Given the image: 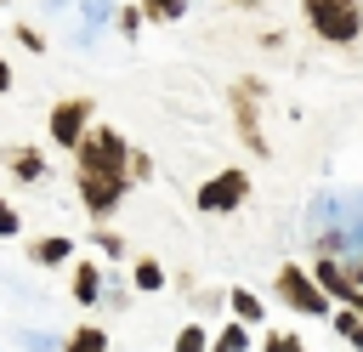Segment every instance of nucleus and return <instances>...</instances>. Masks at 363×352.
I'll use <instances>...</instances> for the list:
<instances>
[{"mask_svg":"<svg viewBox=\"0 0 363 352\" xmlns=\"http://www.w3.org/2000/svg\"><path fill=\"white\" fill-rule=\"evenodd\" d=\"M301 17L323 45H357L363 40V0H301Z\"/></svg>","mask_w":363,"mask_h":352,"instance_id":"1","label":"nucleus"},{"mask_svg":"<svg viewBox=\"0 0 363 352\" xmlns=\"http://www.w3.org/2000/svg\"><path fill=\"white\" fill-rule=\"evenodd\" d=\"M79 153V176H102V182H130V148L113 131H85Z\"/></svg>","mask_w":363,"mask_h":352,"instance_id":"2","label":"nucleus"},{"mask_svg":"<svg viewBox=\"0 0 363 352\" xmlns=\"http://www.w3.org/2000/svg\"><path fill=\"white\" fill-rule=\"evenodd\" d=\"M278 301H284V307H295L301 318H323V312H329V295H323V290L312 284V273H306V267H295V261H284V267H278Z\"/></svg>","mask_w":363,"mask_h":352,"instance_id":"3","label":"nucleus"},{"mask_svg":"<svg viewBox=\"0 0 363 352\" xmlns=\"http://www.w3.org/2000/svg\"><path fill=\"white\" fill-rule=\"evenodd\" d=\"M244 199H250V176H244V170H216V176L199 187V210H210V216L238 210Z\"/></svg>","mask_w":363,"mask_h":352,"instance_id":"4","label":"nucleus"},{"mask_svg":"<svg viewBox=\"0 0 363 352\" xmlns=\"http://www.w3.org/2000/svg\"><path fill=\"white\" fill-rule=\"evenodd\" d=\"M255 97H261V85H255V79L233 85V114H238V136H244L255 153H267V136H261V119H255Z\"/></svg>","mask_w":363,"mask_h":352,"instance_id":"5","label":"nucleus"},{"mask_svg":"<svg viewBox=\"0 0 363 352\" xmlns=\"http://www.w3.org/2000/svg\"><path fill=\"white\" fill-rule=\"evenodd\" d=\"M85 125H91V102H62L51 114V142L57 148H79L85 142Z\"/></svg>","mask_w":363,"mask_h":352,"instance_id":"6","label":"nucleus"},{"mask_svg":"<svg viewBox=\"0 0 363 352\" xmlns=\"http://www.w3.org/2000/svg\"><path fill=\"white\" fill-rule=\"evenodd\" d=\"M96 295H102V273L91 261H79L74 267V301H96Z\"/></svg>","mask_w":363,"mask_h":352,"instance_id":"7","label":"nucleus"},{"mask_svg":"<svg viewBox=\"0 0 363 352\" xmlns=\"http://www.w3.org/2000/svg\"><path fill=\"white\" fill-rule=\"evenodd\" d=\"M227 301H233V324H244V329H250V324H261V295H250V290H233Z\"/></svg>","mask_w":363,"mask_h":352,"instance_id":"8","label":"nucleus"},{"mask_svg":"<svg viewBox=\"0 0 363 352\" xmlns=\"http://www.w3.org/2000/svg\"><path fill=\"white\" fill-rule=\"evenodd\" d=\"M210 352H250V329H244V324H227V329H216Z\"/></svg>","mask_w":363,"mask_h":352,"instance_id":"9","label":"nucleus"},{"mask_svg":"<svg viewBox=\"0 0 363 352\" xmlns=\"http://www.w3.org/2000/svg\"><path fill=\"white\" fill-rule=\"evenodd\" d=\"M335 335H346V346L363 352V312H346V307H340V312H335Z\"/></svg>","mask_w":363,"mask_h":352,"instance_id":"10","label":"nucleus"},{"mask_svg":"<svg viewBox=\"0 0 363 352\" xmlns=\"http://www.w3.org/2000/svg\"><path fill=\"white\" fill-rule=\"evenodd\" d=\"M142 11H147L153 23H176V17L187 11V0H142Z\"/></svg>","mask_w":363,"mask_h":352,"instance_id":"11","label":"nucleus"},{"mask_svg":"<svg viewBox=\"0 0 363 352\" xmlns=\"http://www.w3.org/2000/svg\"><path fill=\"white\" fill-rule=\"evenodd\" d=\"M176 352H210V329H199V324H187V329L176 335Z\"/></svg>","mask_w":363,"mask_h":352,"instance_id":"12","label":"nucleus"},{"mask_svg":"<svg viewBox=\"0 0 363 352\" xmlns=\"http://www.w3.org/2000/svg\"><path fill=\"white\" fill-rule=\"evenodd\" d=\"M68 352H108V335H102V329H79V335L68 341Z\"/></svg>","mask_w":363,"mask_h":352,"instance_id":"13","label":"nucleus"},{"mask_svg":"<svg viewBox=\"0 0 363 352\" xmlns=\"http://www.w3.org/2000/svg\"><path fill=\"white\" fill-rule=\"evenodd\" d=\"M164 284V267L159 261H136V290H159Z\"/></svg>","mask_w":363,"mask_h":352,"instance_id":"14","label":"nucleus"},{"mask_svg":"<svg viewBox=\"0 0 363 352\" xmlns=\"http://www.w3.org/2000/svg\"><path fill=\"white\" fill-rule=\"evenodd\" d=\"M261 352H306V341H301V335H267Z\"/></svg>","mask_w":363,"mask_h":352,"instance_id":"15","label":"nucleus"},{"mask_svg":"<svg viewBox=\"0 0 363 352\" xmlns=\"http://www.w3.org/2000/svg\"><path fill=\"white\" fill-rule=\"evenodd\" d=\"M34 255L40 261H62L68 255V238H45V244H34Z\"/></svg>","mask_w":363,"mask_h":352,"instance_id":"16","label":"nucleus"},{"mask_svg":"<svg viewBox=\"0 0 363 352\" xmlns=\"http://www.w3.org/2000/svg\"><path fill=\"white\" fill-rule=\"evenodd\" d=\"M0 233H6V238L17 233V210H11V204H0Z\"/></svg>","mask_w":363,"mask_h":352,"instance_id":"17","label":"nucleus"},{"mask_svg":"<svg viewBox=\"0 0 363 352\" xmlns=\"http://www.w3.org/2000/svg\"><path fill=\"white\" fill-rule=\"evenodd\" d=\"M346 273H352V284H357V290H363V250H357V255H352V261H346Z\"/></svg>","mask_w":363,"mask_h":352,"instance_id":"18","label":"nucleus"},{"mask_svg":"<svg viewBox=\"0 0 363 352\" xmlns=\"http://www.w3.org/2000/svg\"><path fill=\"white\" fill-rule=\"evenodd\" d=\"M6 85H11V68H6V57H0V91H6Z\"/></svg>","mask_w":363,"mask_h":352,"instance_id":"19","label":"nucleus"},{"mask_svg":"<svg viewBox=\"0 0 363 352\" xmlns=\"http://www.w3.org/2000/svg\"><path fill=\"white\" fill-rule=\"evenodd\" d=\"M238 6H261V0H238Z\"/></svg>","mask_w":363,"mask_h":352,"instance_id":"20","label":"nucleus"}]
</instances>
